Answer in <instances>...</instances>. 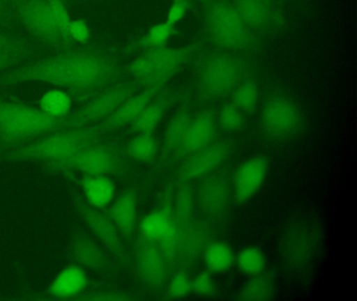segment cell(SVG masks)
Returning a JSON list of instances; mask_svg holds the SVG:
<instances>
[{
  "mask_svg": "<svg viewBox=\"0 0 357 301\" xmlns=\"http://www.w3.org/2000/svg\"><path fill=\"white\" fill-rule=\"evenodd\" d=\"M124 75L120 54L114 48L89 43L26 61L1 75L0 86L41 82L70 93L93 96L118 83Z\"/></svg>",
  "mask_w": 357,
  "mask_h": 301,
  "instance_id": "cell-1",
  "label": "cell"
},
{
  "mask_svg": "<svg viewBox=\"0 0 357 301\" xmlns=\"http://www.w3.org/2000/svg\"><path fill=\"white\" fill-rule=\"evenodd\" d=\"M106 135L93 127L61 129L36 138L6 153L3 158L9 161L38 163L54 169L80 152L85 146L99 141Z\"/></svg>",
  "mask_w": 357,
  "mask_h": 301,
  "instance_id": "cell-2",
  "label": "cell"
},
{
  "mask_svg": "<svg viewBox=\"0 0 357 301\" xmlns=\"http://www.w3.org/2000/svg\"><path fill=\"white\" fill-rule=\"evenodd\" d=\"M323 238V228L315 217L298 215L288 219L278 238V255L283 269L291 275L308 273L319 258Z\"/></svg>",
  "mask_w": 357,
  "mask_h": 301,
  "instance_id": "cell-3",
  "label": "cell"
},
{
  "mask_svg": "<svg viewBox=\"0 0 357 301\" xmlns=\"http://www.w3.org/2000/svg\"><path fill=\"white\" fill-rule=\"evenodd\" d=\"M250 72L252 64L245 54L218 48L204 56L198 65L196 95L206 102L225 100L250 77Z\"/></svg>",
  "mask_w": 357,
  "mask_h": 301,
  "instance_id": "cell-4",
  "label": "cell"
},
{
  "mask_svg": "<svg viewBox=\"0 0 357 301\" xmlns=\"http://www.w3.org/2000/svg\"><path fill=\"white\" fill-rule=\"evenodd\" d=\"M204 47V42L198 41L179 47L164 45L144 50L124 66V75L139 89L166 85L169 79L176 75L183 65L200 54Z\"/></svg>",
  "mask_w": 357,
  "mask_h": 301,
  "instance_id": "cell-5",
  "label": "cell"
},
{
  "mask_svg": "<svg viewBox=\"0 0 357 301\" xmlns=\"http://www.w3.org/2000/svg\"><path fill=\"white\" fill-rule=\"evenodd\" d=\"M68 118H53L20 100H0V146H22L61 130Z\"/></svg>",
  "mask_w": 357,
  "mask_h": 301,
  "instance_id": "cell-6",
  "label": "cell"
},
{
  "mask_svg": "<svg viewBox=\"0 0 357 301\" xmlns=\"http://www.w3.org/2000/svg\"><path fill=\"white\" fill-rule=\"evenodd\" d=\"M206 39L219 49L248 54L257 48L256 35L242 20L231 0H213L204 6Z\"/></svg>",
  "mask_w": 357,
  "mask_h": 301,
  "instance_id": "cell-7",
  "label": "cell"
},
{
  "mask_svg": "<svg viewBox=\"0 0 357 301\" xmlns=\"http://www.w3.org/2000/svg\"><path fill=\"white\" fill-rule=\"evenodd\" d=\"M126 153L106 137L93 142L77 153L73 158L56 167L61 173H79L83 176L122 175L128 169Z\"/></svg>",
  "mask_w": 357,
  "mask_h": 301,
  "instance_id": "cell-8",
  "label": "cell"
},
{
  "mask_svg": "<svg viewBox=\"0 0 357 301\" xmlns=\"http://www.w3.org/2000/svg\"><path fill=\"white\" fill-rule=\"evenodd\" d=\"M14 21L20 24L32 41L54 52H61L76 46L58 29L47 0H22L15 8Z\"/></svg>",
  "mask_w": 357,
  "mask_h": 301,
  "instance_id": "cell-9",
  "label": "cell"
},
{
  "mask_svg": "<svg viewBox=\"0 0 357 301\" xmlns=\"http://www.w3.org/2000/svg\"><path fill=\"white\" fill-rule=\"evenodd\" d=\"M260 123L268 137L288 139L304 127V114L294 98L283 93L271 94L263 102Z\"/></svg>",
  "mask_w": 357,
  "mask_h": 301,
  "instance_id": "cell-10",
  "label": "cell"
},
{
  "mask_svg": "<svg viewBox=\"0 0 357 301\" xmlns=\"http://www.w3.org/2000/svg\"><path fill=\"white\" fill-rule=\"evenodd\" d=\"M139 87L129 79L118 82L93 94L76 112L68 117L62 129L91 127L107 118L124 100L139 91Z\"/></svg>",
  "mask_w": 357,
  "mask_h": 301,
  "instance_id": "cell-11",
  "label": "cell"
},
{
  "mask_svg": "<svg viewBox=\"0 0 357 301\" xmlns=\"http://www.w3.org/2000/svg\"><path fill=\"white\" fill-rule=\"evenodd\" d=\"M70 192L73 206L77 215L84 222L85 225L93 232V236L112 253V256L123 267H129L130 256L123 244L122 236L114 226L112 219H110L107 210L89 206L83 199L82 194L76 188L70 187Z\"/></svg>",
  "mask_w": 357,
  "mask_h": 301,
  "instance_id": "cell-12",
  "label": "cell"
},
{
  "mask_svg": "<svg viewBox=\"0 0 357 301\" xmlns=\"http://www.w3.org/2000/svg\"><path fill=\"white\" fill-rule=\"evenodd\" d=\"M233 150L234 144L231 140L213 142L206 148L183 159L175 173L173 182L175 184L193 183L206 179L220 169Z\"/></svg>",
  "mask_w": 357,
  "mask_h": 301,
  "instance_id": "cell-13",
  "label": "cell"
},
{
  "mask_svg": "<svg viewBox=\"0 0 357 301\" xmlns=\"http://www.w3.org/2000/svg\"><path fill=\"white\" fill-rule=\"evenodd\" d=\"M231 194V173L227 169H218L202 180L196 192V207L208 223H219L227 215Z\"/></svg>",
  "mask_w": 357,
  "mask_h": 301,
  "instance_id": "cell-14",
  "label": "cell"
},
{
  "mask_svg": "<svg viewBox=\"0 0 357 301\" xmlns=\"http://www.w3.org/2000/svg\"><path fill=\"white\" fill-rule=\"evenodd\" d=\"M135 270L144 284L154 292H164L169 278V265L158 242L137 238Z\"/></svg>",
  "mask_w": 357,
  "mask_h": 301,
  "instance_id": "cell-15",
  "label": "cell"
},
{
  "mask_svg": "<svg viewBox=\"0 0 357 301\" xmlns=\"http://www.w3.org/2000/svg\"><path fill=\"white\" fill-rule=\"evenodd\" d=\"M231 2L255 35L275 33L283 25V13L277 0H231Z\"/></svg>",
  "mask_w": 357,
  "mask_h": 301,
  "instance_id": "cell-16",
  "label": "cell"
},
{
  "mask_svg": "<svg viewBox=\"0 0 357 301\" xmlns=\"http://www.w3.org/2000/svg\"><path fill=\"white\" fill-rule=\"evenodd\" d=\"M166 87L167 84L139 90L124 100L107 118L100 121L97 125H91V127L95 128L100 133L107 135V134L119 131L127 125H130L141 114L142 111L147 107V105Z\"/></svg>",
  "mask_w": 357,
  "mask_h": 301,
  "instance_id": "cell-17",
  "label": "cell"
},
{
  "mask_svg": "<svg viewBox=\"0 0 357 301\" xmlns=\"http://www.w3.org/2000/svg\"><path fill=\"white\" fill-rule=\"evenodd\" d=\"M268 160L264 156L246 159L231 175V190L238 203H245L260 190L268 173Z\"/></svg>",
  "mask_w": 357,
  "mask_h": 301,
  "instance_id": "cell-18",
  "label": "cell"
},
{
  "mask_svg": "<svg viewBox=\"0 0 357 301\" xmlns=\"http://www.w3.org/2000/svg\"><path fill=\"white\" fill-rule=\"evenodd\" d=\"M218 129L216 113L212 109L202 111L192 117L183 144L175 155V158L183 160L190 155L210 146L216 139Z\"/></svg>",
  "mask_w": 357,
  "mask_h": 301,
  "instance_id": "cell-19",
  "label": "cell"
},
{
  "mask_svg": "<svg viewBox=\"0 0 357 301\" xmlns=\"http://www.w3.org/2000/svg\"><path fill=\"white\" fill-rule=\"evenodd\" d=\"M37 44L28 36L0 25V77L26 62L36 52Z\"/></svg>",
  "mask_w": 357,
  "mask_h": 301,
  "instance_id": "cell-20",
  "label": "cell"
},
{
  "mask_svg": "<svg viewBox=\"0 0 357 301\" xmlns=\"http://www.w3.org/2000/svg\"><path fill=\"white\" fill-rule=\"evenodd\" d=\"M213 240L210 223L194 217L183 229L176 265L185 270L197 263L202 259L204 249Z\"/></svg>",
  "mask_w": 357,
  "mask_h": 301,
  "instance_id": "cell-21",
  "label": "cell"
},
{
  "mask_svg": "<svg viewBox=\"0 0 357 301\" xmlns=\"http://www.w3.org/2000/svg\"><path fill=\"white\" fill-rule=\"evenodd\" d=\"M181 98L175 91H170L168 88H165L158 95H156L141 114L137 117L130 125L131 130L135 134L149 133L153 134L166 116L171 107Z\"/></svg>",
  "mask_w": 357,
  "mask_h": 301,
  "instance_id": "cell-22",
  "label": "cell"
},
{
  "mask_svg": "<svg viewBox=\"0 0 357 301\" xmlns=\"http://www.w3.org/2000/svg\"><path fill=\"white\" fill-rule=\"evenodd\" d=\"M191 118L189 100L185 98L165 130L162 144L160 148L162 162L172 156L174 157L178 152Z\"/></svg>",
  "mask_w": 357,
  "mask_h": 301,
  "instance_id": "cell-23",
  "label": "cell"
},
{
  "mask_svg": "<svg viewBox=\"0 0 357 301\" xmlns=\"http://www.w3.org/2000/svg\"><path fill=\"white\" fill-rule=\"evenodd\" d=\"M89 286V276L79 265L64 268L47 288V294L54 298L68 299L83 294Z\"/></svg>",
  "mask_w": 357,
  "mask_h": 301,
  "instance_id": "cell-24",
  "label": "cell"
},
{
  "mask_svg": "<svg viewBox=\"0 0 357 301\" xmlns=\"http://www.w3.org/2000/svg\"><path fill=\"white\" fill-rule=\"evenodd\" d=\"M85 202L97 209H106L116 198V186L109 176H83L79 180Z\"/></svg>",
  "mask_w": 357,
  "mask_h": 301,
  "instance_id": "cell-25",
  "label": "cell"
},
{
  "mask_svg": "<svg viewBox=\"0 0 357 301\" xmlns=\"http://www.w3.org/2000/svg\"><path fill=\"white\" fill-rule=\"evenodd\" d=\"M122 238L130 240L137 221V196L133 192L121 194L107 210Z\"/></svg>",
  "mask_w": 357,
  "mask_h": 301,
  "instance_id": "cell-26",
  "label": "cell"
},
{
  "mask_svg": "<svg viewBox=\"0 0 357 301\" xmlns=\"http://www.w3.org/2000/svg\"><path fill=\"white\" fill-rule=\"evenodd\" d=\"M70 256L79 265L98 271L107 265L103 248L89 236H77L70 244Z\"/></svg>",
  "mask_w": 357,
  "mask_h": 301,
  "instance_id": "cell-27",
  "label": "cell"
},
{
  "mask_svg": "<svg viewBox=\"0 0 357 301\" xmlns=\"http://www.w3.org/2000/svg\"><path fill=\"white\" fill-rule=\"evenodd\" d=\"M275 277L271 272L264 271L250 276L243 286L238 291V300L263 301L271 300L275 295Z\"/></svg>",
  "mask_w": 357,
  "mask_h": 301,
  "instance_id": "cell-28",
  "label": "cell"
},
{
  "mask_svg": "<svg viewBox=\"0 0 357 301\" xmlns=\"http://www.w3.org/2000/svg\"><path fill=\"white\" fill-rule=\"evenodd\" d=\"M235 254L227 242L213 240L204 249L202 261L211 273H223L235 265Z\"/></svg>",
  "mask_w": 357,
  "mask_h": 301,
  "instance_id": "cell-29",
  "label": "cell"
},
{
  "mask_svg": "<svg viewBox=\"0 0 357 301\" xmlns=\"http://www.w3.org/2000/svg\"><path fill=\"white\" fill-rule=\"evenodd\" d=\"M196 190L193 183H179L175 187L173 211L177 225L185 229L195 217Z\"/></svg>",
  "mask_w": 357,
  "mask_h": 301,
  "instance_id": "cell-30",
  "label": "cell"
},
{
  "mask_svg": "<svg viewBox=\"0 0 357 301\" xmlns=\"http://www.w3.org/2000/svg\"><path fill=\"white\" fill-rule=\"evenodd\" d=\"M174 27L167 21L158 23L149 29V31L144 33L142 37L130 42L123 50V52L125 54H128L133 52H144V50L152 49V48L162 47V46L166 45L171 36L174 33Z\"/></svg>",
  "mask_w": 357,
  "mask_h": 301,
  "instance_id": "cell-31",
  "label": "cell"
},
{
  "mask_svg": "<svg viewBox=\"0 0 357 301\" xmlns=\"http://www.w3.org/2000/svg\"><path fill=\"white\" fill-rule=\"evenodd\" d=\"M160 148V141L153 134L139 133L129 140L125 153L130 160L147 163L158 156Z\"/></svg>",
  "mask_w": 357,
  "mask_h": 301,
  "instance_id": "cell-32",
  "label": "cell"
},
{
  "mask_svg": "<svg viewBox=\"0 0 357 301\" xmlns=\"http://www.w3.org/2000/svg\"><path fill=\"white\" fill-rule=\"evenodd\" d=\"M39 109L53 118H68L72 112V98L63 90H51L41 96Z\"/></svg>",
  "mask_w": 357,
  "mask_h": 301,
  "instance_id": "cell-33",
  "label": "cell"
},
{
  "mask_svg": "<svg viewBox=\"0 0 357 301\" xmlns=\"http://www.w3.org/2000/svg\"><path fill=\"white\" fill-rule=\"evenodd\" d=\"M235 265L246 277L256 275L266 269V257L257 246H246L235 254Z\"/></svg>",
  "mask_w": 357,
  "mask_h": 301,
  "instance_id": "cell-34",
  "label": "cell"
},
{
  "mask_svg": "<svg viewBox=\"0 0 357 301\" xmlns=\"http://www.w3.org/2000/svg\"><path fill=\"white\" fill-rule=\"evenodd\" d=\"M229 98L231 104L237 107L244 115L254 114L259 98L257 82L252 77H248L234 90Z\"/></svg>",
  "mask_w": 357,
  "mask_h": 301,
  "instance_id": "cell-35",
  "label": "cell"
},
{
  "mask_svg": "<svg viewBox=\"0 0 357 301\" xmlns=\"http://www.w3.org/2000/svg\"><path fill=\"white\" fill-rule=\"evenodd\" d=\"M219 129L227 132H238L245 125V115L234 106L231 102H225L216 113Z\"/></svg>",
  "mask_w": 357,
  "mask_h": 301,
  "instance_id": "cell-36",
  "label": "cell"
},
{
  "mask_svg": "<svg viewBox=\"0 0 357 301\" xmlns=\"http://www.w3.org/2000/svg\"><path fill=\"white\" fill-rule=\"evenodd\" d=\"M164 291L167 299L177 300V299L185 298L192 294L191 277L185 270H176L174 274L168 278Z\"/></svg>",
  "mask_w": 357,
  "mask_h": 301,
  "instance_id": "cell-37",
  "label": "cell"
},
{
  "mask_svg": "<svg viewBox=\"0 0 357 301\" xmlns=\"http://www.w3.org/2000/svg\"><path fill=\"white\" fill-rule=\"evenodd\" d=\"M47 4H49L52 17H53L58 29L63 33L66 39L73 42L70 35H68V25H70V21H72V18H70L66 2H64V0H47Z\"/></svg>",
  "mask_w": 357,
  "mask_h": 301,
  "instance_id": "cell-38",
  "label": "cell"
},
{
  "mask_svg": "<svg viewBox=\"0 0 357 301\" xmlns=\"http://www.w3.org/2000/svg\"><path fill=\"white\" fill-rule=\"evenodd\" d=\"M192 294L198 297H210L214 292V278L208 270L198 272L191 278Z\"/></svg>",
  "mask_w": 357,
  "mask_h": 301,
  "instance_id": "cell-39",
  "label": "cell"
},
{
  "mask_svg": "<svg viewBox=\"0 0 357 301\" xmlns=\"http://www.w3.org/2000/svg\"><path fill=\"white\" fill-rule=\"evenodd\" d=\"M68 35L76 45H86L91 41V31L83 19H72L68 25Z\"/></svg>",
  "mask_w": 357,
  "mask_h": 301,
  "instance_id": "cell-40",
  "label": "cell"
},
{
  "mask_svg": "<svg viewBox=\"0 0 357 301\" xmlns=\"http://www.w3.org/2000/svg\"><path fill=\"white\" fill-rule=\"evenodd\" d=\"M189 6V0H172L170 8L167 13V22L175 26L179 21L183 20Z\"/></svg>",
  "mask_w": 357,
  "mask_h": 301,
  "instance_id": "cell-41",
  "label": "cell"
},
{
  "mask_svg": "<svg viewBox=\"0 0 357 301\" xmlns=\"http://www.w3.org/2000/svg\"><path fill=\"white\" fill-rule=\"evenodd\" d=\"M84 299L95 301H126L132 299V296L120 291L103 290L91 293Z\"/></svg>",
  "mask_w": 357,
  "mask_h": 301,
  "instance_id": "cell-42",
  "label": "cell"
},
{
  "mask_svg": "<svg viewBox=\"0 0 357 301\" xmlns=\"http://www.w3.org/2000/svg\"><path fill=\"white\" fill-rule=\"evenodd\" d=\"M13 21V15L8 6L7 0H0V25L10 26Z\"/></svg>",
  "mask_w": 357,
  "mask_h": 301,
  "instance_id": "cell-43",
  "label": "cell"
},
{
  "mask_svg": "<svg viewBox=\"0 0 357 301\" xmlns=\"http://www.w3.org/2000/svg\"><path fill=\"white\" fill-rule=\"evenodd\" d=\"M22 0H7L8 6H9L10 10H11L12 15H13V20H14V12H15V8L20 6V2Z\"/></svg>",
  "mask_w": 357,
  "mask_h": 301,
  "instance_id": "cell-44",
  "label": "cell"
},
{
  "mask_svg": "<svg viewBox=\"0 0 357 301\" xmlns=\"http://www.w3.org/2000/svg\"><path fill=\"white\" fill-rule=\"evenodd\" d=\"M213 0H189L190 4L194 3V4H198V6H206V4L210 3V2H212Z\"/></svg>",
  "mask_w": 357,
  "mask_h": 301,
  "instance_id": "cell-45",
  "label": "cell"
}]
</instances>
